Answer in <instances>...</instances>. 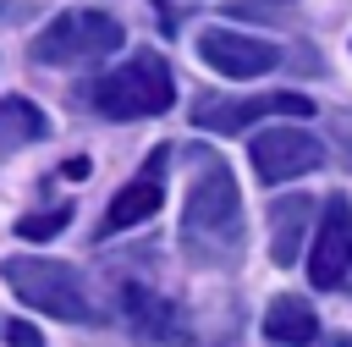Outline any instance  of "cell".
<instances>
[{"label": "cell", "mask_w": 352, "mask_h": 347, "mask_svg": "<svg viewBox=\"0 0 352 347\" xmlns=\"http://www.w3.org/2000/svg\"><path fill=\"white\" fill-rule=\"evenodd\" d=\"M182 248L192 264H231L242 248V193L220 154L198 149V171L182 209Z\"/></svg>", "instance_id": "6da1fadb"}, {"label": "cell", "mask_w": 352, "mask_h": 347, "mask_svg": "<svg viewBox=\"0 0 352 347\" xmlns=\"http://www.w3.org/2000/svg\"><path fill=\"white\" fill-rule=\"evenodd\" d=\"M82 99L94 105V116L104 121H143V116H165L170 99H176V77H170V61L154 55V50H138L132 61L110 66L104 77H94L82 88Z\"/></svg>", "instance_id": "7a4b0ae2"}, {"label": "cell", "mask_w": 352, "mask_h": 347, "mask_svg": "<svg viewBox=\"0 0 352 347\" xmlns=\"http://www.w3.org/2000/svg\"><path fill=\"white\" fill-rule=\"evenodd\" d=\"M0 275H6V286H11L28 308H38V314H50V319H72V325H94V319H99V303L88 297L82 275H77L72 264H60V259L16 253V259L0 264Z\"/></svg>", "instance_id": "3957f363"}, {"label": "cell", "mask_w": 352, "mask_h": 347, "mask_svg": "<svg viewBox=\"0 0 352 347\" xmlns=\"http://www.w3.org/2000/svg\"><path fill=\"white\" fill-rule=\"evenodd\" d=\"M121 39H126V33H121L116 17H104V11H66V17H55V22L28 44V55H33L38 66H88V61L116 55Z\"/></svg>", "instance_id": "277c9868"}, {"label": "cell", "mask_w": 352, "mask_h": 347, "mask_svg": "<svg viewBox=\"0 0 352 347\" xmlns=\"http://www.w3.org/2000/svg\"><path fill=\"white\" fill-rule=\"evenodd\" d=\"M253 154V176L258 182H292V176H308L324 165V143L302 127H270L248 143Z\"/></svg>", "instance_id": "5b68a950"}, {"label": "cell", "mask_w": 352, "mask_h": 347, "mask_svg": "<svg viewBox=\"0 0 352 347\" xmlns=\"http://www.w3.org/2000/svg\"><path fill=\"white\" fill-rule=\"evenodd\" d=\"M308 275L324 292L352 281V204L346 198H324L319 231H314V253H308Z\"/></svg>", "instance_id": "8992f818"}, {"label": "cell", "mask_w": 352, "mask_h": 347, "mask_svg": "<svg viewBox=\"0 0 352 347\" xmlns=\"http://www.w3.org/2000/svg\"><path fill=\"white\" fill-rule=\"evenodd\" d=\"M314 116V105L302 94H258V99H220V94H198L192 105V127H209V132H242L253 127L258 116Z\"/></svg>", "instance_id": "52a82bcc"}, {"label": "cell", "mask_w": 352, "mask_h": 347, "mask_svg": "<svg viewBox=\"0 0 352 347\" xmlns=\"http://www.w3.org/2000/svg\"><path fill=\"white\" fill-rule=\"evenodd\" d=\"M198 55L204 66H214L220 77H264L280 66V50L270 39H253V33H231V28H209L198 33Z\"/></svg>", "instance_id": "ba28073f"}, {"label": "cell", "mask_w": 352, "mask_h": 347, "mask_svg": "<svg viewBox=\"0 0 352 347\" xmlns=\"http://www.w3.org/2000/svg\"><path fill=\"white\" fill-rule=\"evenodd\" d=\"M165 154H170V149H154L148 171H143V176H132V182L110 198V209H104V220H99V237L126 231V226H138V220L160 215V204H165V193H160V165H165Z\"/></svg>", "instance_id": "9c48e42d"}, {"label": "cell", "mask_w": 352, "mask_h": 347, "mask_svg": "<svg viewBox=\"0 0 352 347\" xmlns=\"http://www.w3.org/2000/svg\"><path fill=\"white\" fill-rule=\"evenodd\" d=\"M121 308L132 314V325L148 336V341H182V314L160 297V292H148V286H138V281H126V292H121Z\"/></svg>", "instance_id": "30bf717a"}, {"label": "cell", "mask_w": 352, "mask_h": 347, "mask_svg": "<svg viewBox=\"0 0 352 347\" xmlns=\"http://www.w3.org/2000/svg\"><path fill=\"white\" fill-rule=\"evenodd\" d=\"M264 336L292 341V347L314 341V336H319V314H314V303H308V297H297V292L275 297V303L264 308Z\"/></svg>", "instance_id": "8fae6325"}, {"label": "cell", "mask_w": 352, "mask_h": 347, "mask_svg": "<svg viewBox=\"0 0 352 347\" xmlns=\"http://www.w3.org/2000/svg\"><path fill=\"white\" fill-rule=\"evenodd\" d=\"M33 138H44V110H38L33 99H22V94L0 99V160H6L11 149L33 143Z\"/></svg>", "instance_id": "7c38bea8"}, {"label": "cell", "mask_w": 352, "mask_h": 347, "mask_svg": "<svg viewBox=\"0 0 352 347\" xmlns=\"http://www.w3.org/2000/svg\"><path fill=\"white\" fill-rule=\"evenodd\" d=\"M302 220H308V198H286V204H275V215H270V226H275L270 259H275V264H292V259L302 253Z\"/></svg>", "instance_id": "4fadbf2b"}, {"label": "cell", "mask_w": 352, "mask_h": 347, "mask_svg": "<svg viewBox=\"0 0 352 347\" xmlns=\"http://www.w3.org/2000/svg\"><path fill=\"white\" fill-rule=\"evenodd\" d=\"M66 220H72V204H60V209H50V215H28L16 231H22V237H50V231H60Z\"/></svg>", "instance_id": "5bb4252c"}, {"label": "cell", "mask_w": 352, "mask_h": 347, "mask_svg": "<svg viewBox=\"0 0 352 347\" xmlns=\"http://www.w3.org/2000/svg\"><path fill=\"white\" fill-rule=\"evenodd\" d=\"M6 341H11V347H44V341H38V330H33V325H22V319H16V325H6Z\"/></svg>", "instance_id": "9a60e30c"}, {"label": "cell", "mask_w": 352, "mask_h": 347, "mask_svg": "<svg viewBox=\"0 0 352 347\" xmlns=\"http://www.w3.org/2000/svg\"><path fill=\"white\" fill-rule=\"evenodd\" d=\"M336 347H352V336H341V341H336Z\"/></svg>", "instance_id": "2e32d148"}]
</instances>
